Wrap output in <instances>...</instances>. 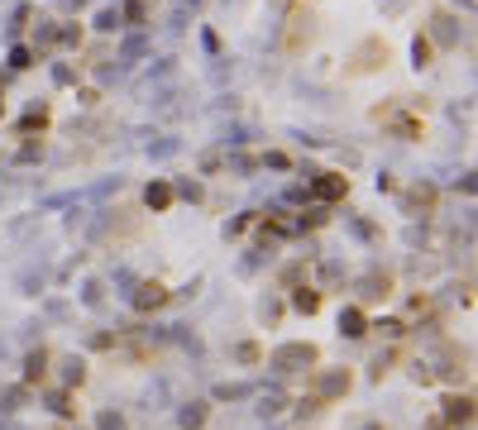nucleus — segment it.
Instances as JSON below:
<instances>
[{
	"label": "nucleus",
	"instance_id": "1",
	"mask_svg": "<svg viewBox=\"0 0 478 430\" xmlns=\"http://www.w3.org/2000/svg\"><path fill=\"white\" fill-rule=\"evenodd\" d=\"M316 364V344H283V349L273 354V368L278 373H302V368Z\"/></svg>",
	"mask_w": 478,
	"mask_h": 430
},
{
	"label": "nucleus",
	"instance_id": "2",
	"mask_svg": "<svg viewBox=\"0 0 478 430\" xmlns=\"http://www.w3.org/2000/svg\"><path fill=\"white\" fill-rule=\"evenodd\" d=\"M350 392V373L345 368H330V373H320L316 378V401H335Z\"/></svg>",
	"mask_w": 478,
	"mask_h": 430
},
{
	"label": "nucleus",
	"instance_id": "3",
	"mask_svg": "<svg viewBox=\"0 0 478 430\" xmlns=\"http://www.w3.org/2000/svg\"><path fill=\"white\" fill-rule=\"evenodd\" d=\"M345 191H350V177H335V173H320L311 182V196H320V201H340Z\"/></svg>",
	"mask_w": 478,
	"mask_h": 430
},
{
	"label": "nucleus",
	"instance_id": "4",
	"mask_svg": "<svg viewBox=\"0 0 478 430\" xmlns=\"http://www.w3.org/2000/svg\"><path fill=\"white\" fill-rule=\"evenodd\" d=\"M158 306H168V287L163 282H139V292H134V311H158Z\"/></svg>",
	"mask_w": 478,
	"mask_h": 430
},
{
	"label": "nucleus",
	"instance_id": "5",
	"mask_svg": "<svg viewBox=\"0 0 478 430\" xmlns=\"http://www.w3.org/2000/svg\"><path fill=\"white\" fill-rule=\"evenodd\" d=\"M474 421V397H445V426H469Z\"/></svg>",
	"mask_w": 478,
	"mask_h": 430
},
{
	"label": "nucleus",
	"instance_id": "6",
	"mask_svg": "<svg viewBox=\"0 0 478 430\" xmlns=\"http://www.w3.org/2000/svg\"><path fill=\"white\" fill-rule=\"evenodd\" d=\"M340 334H350V339H364L368 334V320L359 306H350V311H340Z\"/></svg>",
	"mask_w": 478,
	"mask_h": 430
},
{
	"label": "nucleus",
	"instance_id": "7",
	"mask_svg": "<svg viewBox=\"0 0 478 430\" xmlns=\"http://www.w3.org/2000/svg\"><path fill=\"white\" fill-rule=\"evenodd\" d=\"M387 272H368V277H359V297L364 302H378V297H387Z\"/></svg>",
	"mask_w": 478,
	"mask_h": 430
},
{
	"label": "nucleus",
	"instance_id": "8",
	"mask_svg": "<svg viewBox=\"0 0 478 430\" xmlns=\"http://www.w3.org/2000/svg\"><path fill=\"white\" fill-rule=\"evenodd\" d=\"M206 416H210L206 401H187V406L177 411V421H182V430H196V426H206Z\"/></svg>",
	"mask_w": 478,
	"mask_h": 430
},
{
	"label": "nucleus",
	"instance_id": "9",
	"mask_svg": "<svg viewBox=\"0 0 478 430\" xmlns=\"http://www.w3.org/2000/svg\"><path fill=\"white\" fill-rule=\"evenodd\" d=\"M143 48H148V39H143V34H129L125 43H120V67H134L143 58Z\"/></svg>",
	"mask_w": 478,
	"mask_h": 430
},
{
	"label": "nucleus",
	"instance_id": "10",
	"mask_svg": "<svg viewBox=\"0 0 478 430\" xmlns=\"http://www.w3.org/2000/svg\"><path fill=\"white\" fill-rule=\"evenodd\" d=\"M292 306H297L302 316H316V311H320V292H316V287H297V297H292Z\"/></svg>",
	"mask_w": 478,
	"mask_h": 430
},
{
	"label": "nucleus",
	"instance_id": "11",
	"mask_svg": "<svg viewBox=\"0 0 478 430\" xmlns=\"http://www.w3.org/2000/svg\"><path fill=\"white\" fill-rule=\"evenodd\" d=\"M143 201H148L153 210H168L173 206V187H168V182H153V187L143 191Z\"/></svg>",
	"mask_w": 478,
	"mask_h": 430
},
{
	"label": "nucleus",
	"instance_id": "12",
	"mask_svg": "<svg viewBox=\"0 0 478 430\" xmlns=\"http://www.w3.org/2000/svg\"><path fill=\"white\" fill-rule=\"evenodd\" d=\"M44 373H48V354L39 349V354H29V359H24V378H29V382H44Z\"/></svg>",
	"mask_w": 478,
	"mask_h": 430
},
{
	"label": "nucleus",
	"instance_id": "13",
	"mask_svg": "<svg viewBox=\"0 0 478 430\" xmlns=\"http://www.w3.org/2000/svg\"><path fill=\"white\" fill-rule=\"evenodd\" d=\"M373 58H387V48H382V43H364V48H359V72H368V67H378Z\"/></svg>",
	"mask_w": 478,
	"mask_h": 430
},
{
	"label": "nucleus",
	"instance_id": "14",
	"mask_svg": "<svg viewBox=\"0 0 478 430\" xmlns=\"http://www.w3.org/2000/svg\"><path fill=\"white\" fill-rule=\"evenodd\" d=\"M407 206H412V210H430V206H435V191H430V187H412Z\"/></svg>",
	"mask_w": 478,
	"mask_h": 430
},
{
	"label": "nucleus",
	"instance_id": "15",
	"mask_svg": "<svg viewBox=\"0 0 478 430\" xmlns=\"http://www.w3.org/2000/svg\"><path fill=\"white\" fill-rule=\"evenodd\" d=\"M81 378H86V364H81V359H63V382L67 387H77Z\"/></svg>",
	"mask_w": 478,
	"mask_h": 430
},
{
	"label": "nucleus",
	"instance_id": "16",
	"mask_svg": "<svg viewBox=\"0 0 478 430\" xmlns=\"http://www.w3.org/2000/svg\"><path fill=\"white\" fill-rule=\"evenodd\" d=\"M435 39H440V43H454V39H459V29H454L449 15H435Z\"/></svg>",
	"mask_w": 478,
	"mask_h": 430
},
{
	"label": "nucleus",
	"instance_id": "17",
	"mask_svg": "<svg viewBox=\"0 0 478 430\" xmlns=\"http://www.w3.org/2000/svg\"><path fill=\"white\" fill-rule=\"evenodd\" d=\"M48 406L58 416H72V397H67V392H48Z\"/></svg>",
	"mask_w": 478,
	"mask_h": 430
},
{
	"label": "nucleus",
	"instance_id": "18",
	"mask_svg": "<svg viewBox=\"0 0 478 430\" xmlns=\"http://www.w3.org/2000/svg\"><path fill=\"white\" fill-rule=\"evenodd\" d=\"M263 416H278L283 411V392H263V406H258Z\"/></svg>",
	"mask_w": 478,
	"mask_h": 430
},
{
	"label": "nucleus",
	"instance_id": "19",
	"mask_svg": "<svg viewBox=\"0 0 478 430\" xmlns=\"http://www.w3.org/2000/svg\"><path fill=\"white\" fill-rule=\"evenodd\" d=\"M96 29H120V15H115V10H101V15H96Z\"/></svg>",
	"mask_w": 478,
	"mask_h": 430
},
{
	"label": "nucleus",
	"instance_id": "20",
	"mask_svg": "<svg viewBox=\"0 0 478 430\" xmlns=\"http://www.w3.org/2000/svg\"><path fill=\"white\" fill-rule=\"evenodd\" d=\"M412 58H416V67L430 63V43H426V39H416V43H412Z\"/></svg>",
	"mask_w": 478,
	"mask_h": 430
},
{
	"label": "nucleus",
	"instance_id": "21",
	"mask_svg": "<svg viewBox=\"0 0 478 430\" xmlns=\"http://www.w3.org/2000/svg\"><path fill=\"white\" fill-rule=\"evenodd\" d=\"M148 153H153V158H168V153H177V139H163V143H148Z\"/></svg>",
	"mask_w": 478,
	"mask_h": 430
},
{
	"label": "nucleus",
	"instance_id": "22",
	"mask_svg": "<svg viewBox=\"0 0 478 430\" xmlns=\"http://www.w3.org/2000/svg\"><path fill=\"white\" fill-rule=\"evenodd\" d=\"M53 81H58V86H72L77 72H72V67H53Z\"/></svg>",
	"mask_w": 478,
	"mask_h": 430
},
{
	"label": "nucleus",
	"instance_id": "23",
	"mask_svg": "<svg viewBox=\"0 0 478 430\" xmlns=\"http://www.w3.org/2000/svg\"><path fill=\"white\" fill-rule=\"evenodd\" d=\"M177 191H182L187 201H201V187H196V182H177Z\"/></svg>",
	"mask_w": 478,
	"mask_h": 430
},
{
	"label": "nucleus",
	"instance_id": "24",
	"mask_svg": "<svg viewBox=\"0 0 478 430\" xmlns=\"http://www.w3.org/2000/svg\"><path fill=\"white\" fill-rule=\"evenodd\" d=\"M101 430H125V421H120L115 411H106V416H101Z\"/></svg>",
	"mask_w": 478,
	"mask_h": 430
},
{
	"label": "nucleus",
	"instance_id": "25",
	"mask_svg": "<svg viewBox=\"0 0 478 430\" xmlns=\"http://www.w3.org/2000/svg\"><path fill=\"white\" fill-rule=\"evenodd\" d=\"M378 330H382V334H387V339H397V334H402V320H382Z\"/></svg>",
	"mask_w": 478,
	"mask_h": 430
},
{
	"label": "nucleus",
	"instance_id": "26",
	"mask_svg": "<svg viewBox=\"0 0 478 430\" xmlns=\"http://www.w3.org/2000/svg\"><path fill=\"white\" fill-rule=\"evenodd\" d=\"M239 359H244V364H258V344H239Z\"/></svg>",
	"mask_w": 478,
	"mask_h": 430
},
{
	"label": "nucleus",
	"instance_id": "27",
	"mask_svg": "<svg viewBox=\"0 0 478 430\" xmlns=\"http://www.w3.org/2000/svg\"><path fill=\"white\" fill-rule=\"evenodd\" d=\"M402 5H407V0H382V10H402Z\"/></svg>",
	"mask_w": 478,
	"mask_h": 430
},
{
	"label": "nucleus",
	"instance_id": "28",
	"mask_svg": "<svg viewBox=\"0 0 478 430\" xmlns=\"http://www.w3.org/2000/svg\"><path fill=\"white\" fill-rule=\"evenodd\" d=\"M426 430H449V426H445V421H426Z\"/></svg>",
	"mask_w": 478,
	"mask_h": 430
},
{
	"label": "nucleus",
	"instance_id": "29",
	"mask_svg": "<svg viewBox=\"0 0 478 430\" xmlns=\"http://www.w3.org/2000/svg\"><path fill=\"white\" fill-rule=\"evenodd\" d=\"M364 430H382V426H364Z\"/></svg>",
	"mask_w": 478,
	"mask_h": 430
},
{
	"label": "nucleus",
	"instance_id": "30",
	"mask_svg": "<svg viewBox=\"0 0 478 430\" xmlns=\"http://www.w3.org/2000/svg\"><path fill=\"white\" fill-rule=\"evenodd\" d=\"M187 5H201V0H187Z\"/></svg>",
	"mask_w": 478,
	"mask_h": 430
}]
</instances>
